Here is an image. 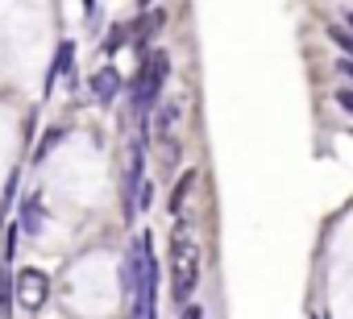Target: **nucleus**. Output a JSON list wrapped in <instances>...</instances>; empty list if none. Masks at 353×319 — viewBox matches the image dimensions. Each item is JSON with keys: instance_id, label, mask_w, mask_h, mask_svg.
Masks as SVG:
<instances>
[{"instance_id": "obj_1", "label": "nucleus", "mask_w": 353, "mask_h": 319, "mask_svg": "<svg viewBox=\"0 0 353 319\" xmlns=\"http://www.w3.org/2000/svg\"><path fill=\"white\" fill-rule=\"evenodd\" d=\"M196 282H200V241H196L192 220L179 216V224L170 232V294H174L179 307L192 302Z\"/></svg>"}, {"instance_id": "obj_2", "label": "nucleus", "mask_w": 353, "mask_h": 319, "mask_svg": "<svg viewBox=\"0 0 353 319\" xmlns=\"http://www.w3.org/2000/svg\"><path fill=\"white\" fill-rule=\"evenodd\" d=\"M170 79V58L166 50H154L141 58V71H137V83H133V112L137 116H150L162 100V83Z\"/></svg>"}, {"instance_id": "obj_3", "label": "nucleus", "mask_w": 353, "mask_h": 319, "mask_svg": "<svg viewBox=\"0 0 353 319\" xmlns=\"http://www.w3.org/2000/svg\"><path fill=\"white\" fill-rule=\"evenodd\" d=\"M46 298H50V278H46L42 270H34V265L17 270V302H21L26 311H42Z\"/></svg>"}, {"instance_id": "obj_4", "label": "nucleus", "mask_w": 353, "mask_h": 319, "mask_svg": "<svg viewBox=\"0 0 353 319\" xmlns=\"http://www.w3.org/2000/svg\"><path fill=\"white\" fill-rule=\"evenodd\" d=\"M162 21H166V13H162V9H154V13H145V17H141L137 25H129V42H133V46H137V50L145 54V46L154 42V34L162 30Z\"/></svg>"}, {"instance_id": "obj_5", "label": "nucleus", "mask_w": 353, "mask_h": 319, "mask_svg": "<svg viewBox=\"0 0 353 319\" xmlns=\"http://www.w3.org/2000/svg\"><path fill=\"white\" fill-rule=\"evenodd\" d=\"M117 91H121V71H117V67H100V71L92 75V96H96V104H112Z\"/></svg>"}, {"instance_id": "obj_6", "label": "nucleus", "mask_w": 353, "mask_h": 319, "mask_svg": "<svg viewBox=\"0 0 353 319\" xmlns=\"http://www.w3.org/2000/svg\"><path fill=\"white\" fill-rule=\"evenodd\" d=\"M179 112H183V104H179V100H166V104L158 108V116H154V133H158L162 141H170V133H174V120H179Z\"/></svg>"}, {"instance_id": "obj_7", "label": "nucleus", "mask_w": 353, "mask_h": 319, "mask_svg": "<svg viewBox=\"0 0 353 319\" xmlns=\"http://www.w3.org/2000/svg\"><path fill=\"white\" fill-rule=\"evenodd\" d=\"M71 63H75V46L71 42H59V54H54V67L46 75V91L59 83V75H71Z\"/></svg>"}, {"instance_id": "obj_8", "label": "nucleus", "mask_w": 353, "mask_h": 319, "mask_svg": "<svg viewBox=\"0 0 353 319\" xmlns=\"http://www.w3.org/2000/svg\"><path fill=\"white\" fill-rule=\"evenodd\" d=\"M38 199H42V195H30V199L21 204V224H17V228L30 232V236L42 232V204H38Z\"/></svg>"}, {"instance_id": "obj_9", "label": "nucleus", "mask_w": 353, "mask_h": 319, "mask_svg": "<svg viewBox=\"0 0 353 319\" xmlns=\"http://www.w3.org/2000/svg\"><path fill=\"white\" fill-rule=\"evenodd\" d=\"M192 187H196V170H188L179 183H174V191H170V216H183V204H188V195H192Z\"/></svg>"}, {"instance_id": "obj_10", "label": "nucleus", "mask_w": 353, "mask_h": 319, "mask_svg": "<svg viewBox=\"0 0 353 319\" xmlns=\"http://www.w3.org/2000/svg\"><path fill=\"white\" fill-rule=\"evenodd\" d=\"M63 137H67V129H50V133L38 141V149H34V162H46L50 149H59V145H63Z\"/></svg>"}, {"instance_id": "obj_11", "label": "nucleus", "mask_w": 353, "mask_h": 319, "mask_svg": "<svg viewBox=\"0 0 353 319\" xmlns=\"http://www.w3.org/2000/svg\"><path fill=\"white\" fill-rule=\"evenodd\" d=\"M121 46H129V25H112L104 38V54H117Z\"/></svg>"}, {"instance_id": "obj_12", "label": "nucleus", "mask_w": 353, "mask_h": 319, "mask_svg": "<svg viewBox=\"0 0 353 319\" xmlns=\"http://www.w3.org/2000/svg\"><path fill=\"white\" fill-rule=\"evenodd\" d=\"M328 38H332V42L341 46V54H345V58L353 63V34H349L345 25H328Z\"/></svg>"}, {"instance_id": "obj_13", "label": "nucleus", "mask_w": 353, "mask_h": 319, "mask_svg": "<svg viewBox=\"0 0 353 319\" xmlns=\"http://www.w3.org/2000/svg\"><path fill=\"white\" fill-rule=\"evenodd\" d=\"M5 232H9V236H5V257L13 261V257H17V232H21V228H17V220H13V224H9Z\"/></svg>"}, {"instance_id": "obj_14", "label": "nucleus", "mask_w": 353, "mask_h": 319, "mask_svg": "<svg viewBox=\"0 0 353 319\" xmlns=\"http://www.w3.org/2000/svg\"><path fill=\"white\" fill-rule=\"evenodd\" d=\"M332 100H336V104L353 116V87H336V91H332Z\"/></svg>"}, {"instance_id": "obj_15", "label": "nucleus", "mask_w": 353, "mask_h": 319, "mask_svg": "<svg viewBox=\"0 0 353 319\" xmlns=\"http://www.w3.org/2000/svg\"><path fill=\"white\" fill-rule=\"evenodd\" d=\"M332 67H336V71H341V75H345V79H349V83H353V63H349V58H336V63H332Z\"/></svg>"}, {"instance_id": "obj_16", "label": "nucleus", "mask_w": 353, "mask_h": 319, "mask_svg": "<svg viewBox=\"0 0 353 319\" xmlns=\"http://www.w3.org/2000/svg\"><path fill=\"white\" fill-rule=\"evenodd\" d=\"M179 319H204V307H196V302H188V307H183V315H179Z\"/></svg>"}, {"instance_id": "obj_17", "label": "nucleus", "mask_w": 353, "mask_h": 319, "mask_svg": "<svg viewBox=\"0 0 353 319\" xmlns=\"http://www.w3.org/2000/svg\"><path fill=\"white\" fill-rule=\"evenodd\" d=\"M150 5H154V0H137V9H150Z\"/></svg>"}, {"instance_id": "obj_18", "label": "nucleus", "mask_w": 353, "mask_h": 319, "mask_svg": "<svg viewBox=\"0 0 353 319\" xmlns=\"http://www.w3.org/2000/svg\"><path fill=\"white\" fill-rule=\"evenodd\" d=\"M83 5H88V13H92V9H96V0H83Z\"/></svg>"}, {"instance_id": "obj_19", "label": "nucleus", "mask_w": 353, "mask_h": 319, "mask_svg": "<svg viewBox=\"0 0 353 319\" xmlns=\"http://www.w3.org/2000/svg\"><path fill=\"white\" fill-rule=\"evenodd\" d=\"M345 30H349V34H353V13H349V25H345Z\"/></svg>"}, {"instance_id": "obj_20", "label": "nucleus", "mask_w": 353, "mask_h": 319, "mask_svg": "<svg viewBox=\"0 0 353 319\" xmlns=\"http://www.w3.org/2000/svg\"><path fill=\"white\" fill-rule=\"evenodd\" d=\"M312 319H328V315H312Z\"/></svg>"}]
</instances>
